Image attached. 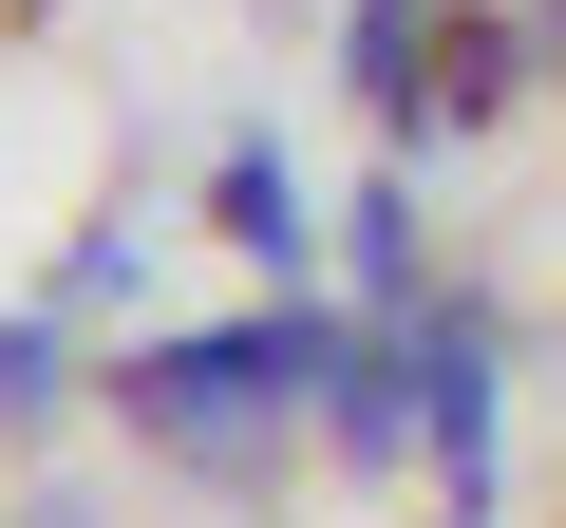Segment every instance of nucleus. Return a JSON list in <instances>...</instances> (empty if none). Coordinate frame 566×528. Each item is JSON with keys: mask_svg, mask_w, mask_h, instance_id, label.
Returning <instances> with one entry per match:
<instances>
[{"mask_svg": "<svg viewBox=\"0 0 566 528\" xmlns=\"http://www.w3.org/2000/svg\"><path fill=\"white\" fill-rule=\"evenodd\" d=\"M322 340H340V303H322V284L227 303V321H170V340H133V359H114V415H133V453H170L189 490H264L283 453H303Z\"/></svg>", "mask_w": 566, "mask_h": 528, "instance_id": "nucleus-1", "label": "nucleus"}, {"mask_svg": "<svg viewBox=\"0 0 566 528\" xmlns=\"http://www.w3.org/2000/svg\"><path fill=\"white\" fill-rule=\"evenodd\" d=\"M397 359H416V472H434V509L491 528V490H510V303L491 284H434L397 321Z\"/></svg>", "mask_w": 566, "mask_h": 528, "instance_id": "nucleus-2", "label": "nucleus"}, {"mask_svg": "<svg viewBox=\"0 0 566 528\" xmlns=\"http://www.w3.org/2000/svg\"><path fill=\"white\" fill-rule=\"evenodd\" d=\"M303 453H340L359 490H397V472H416V359H397V321H340V340H322Z\"/></svg>", "mask_w": 566, "mask_h": 528, "instance_id": "nucleus-3", "label": "nucleus"}, {"mask_svg": "<svg viewBox=\"0 0 566 528\" xmlns=\"http://www.w3.org/2000/svg\"><path fill=\"white\" fill-rule=\"evenodd\" d=\"M322 284H340V321H416V303L453 284V264H434V208H416V170H359V189H340Z\"/></svg>", "mask_w": 566, "mask_h": 528, "instance_id": "nucleus-4", "label": "nucleus"}, {"mask_svg": "<svg viewBox=\"0 0 566 528\" xmlns=\"http://www.w3.org/2000/svg\"><path fill=\"white\" fill-rule=\"evenodd\" d=\"M434 39H453V0H340V95L378 151H434Z\"/></svg>", "mask_w": 566, "mask_h": 528, "instance_id": "nucleus-5", "label": "nucleus"}, {"mask_svg": "<svg viewBox=\"0 0 566 528\" xmlns=\"http://www.w3.org/2000/svg\"><path fill=\"white\" fill-rule=\"evenodd\" d=\"M208 245H227V264H264V303H283V284H322V208H303V170H283L264 133H227V151H208Z\"/></svg>", "mask_w": 566, "mask_h": 528, "instance_id": "nucleus-6", "label": "nucleus"}, {"mask_svg": "<svg viewBox=\"0 0 566 528\" xmlns=\"http://www.w3.org/2000/svg\"><path fill=\"white\" fill-rule=\"evenodd\" d=\"M547 76H528V20L510 0H453V39H434V151H472V133H510Z\"/></svg>", "mask_w": 566, "mask_h": 528, "instance_id": "nucleus-7", "label": "nucleus"}, {"mask_svg": "<svg viewBox=\"0 0 566 528\" xmlns=\"http://www.w3.org/2000/svg\"><path fill=\"white\" fill-rule=\"evenodd\" d=\"M76 378H95V359H76V321H57V303H0V434H57V415H76Z\"/></svg>", "mask_w": 566, "mask_h": 528, "instance_id": "nucleus-8", "label": "nucleus"}, {"mask_svg": "<svg viewBox=\"0 0 566 528\" xmlns=\"http://www.w3.org/2000/svg\"><path fill=\"white\" fill-rule=\"evenodd\" d=\"M39 303H57V321H76V340H95V321H114V303H133V226H95V245H76V264H57V284H39Z\"/></svg>", "mask_w": 566, "mask_h": 528, "instance_id": "nucleus-9", "label": "nucleus"}, {"mask_svg": "<svg viewBox=\"0 0 566 528\" xmlns=\"http://www.w3.org/2000/svg\"><path fill=\"white\" fill-rule=\"evenodd\" d=\"M510 20H528V76L566 95V0H510Z\"/></svg>", "mask_w": 566, "mask_h": 528, "instance_id": "nucleus-10", "label": "nucleus"}, {"mask_svg": "<svg viewBox=\"0 0 566 528\" xmlns=\"http://www.w3.org/2000/svg\"><path fill=\"white\" fill-rule=\"evenodd\" d=\"M20 528H95V509H76V490H39V509H20Z\"/></svg>", "mask_w": 566, "mask_h": 528, "instance_id": "nucleus-11", "label": "nucleus"}]
</instances>
